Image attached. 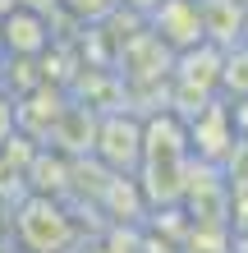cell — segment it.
I'll use <instances>...</instances> for the list:
<instances>
[{
  "label": "cell",
  "mask_w": 248,
  "mask_h": 253,
  "mask_svg": "<svg viewBox=\"0 0 248 253\" xmlns=\"http://www.w3.org/2000/svg\"><path fill=\"white\" fill-rule=\"evenodd\" d=\"M14 230H19V244L28 253H65L69 240H74V221L55 198H23L19 216H14Z\"/></svg>",
  "instance_id": "cell-1"
},
{
  "label": "cell",
  "mask_w": 248,
  "mask_h": 253,
  "mask_svg": "<svg viewBox=\"0 0 248 253\" xmlns=\"http://www.w3.org/2000/svg\"><path fill=\"white\" fill-rule=\"evenodd\" d=\"M97 152L115 166V175H124V166L134 170L142 161V125L138 120H124V115H110L97 133Z\"/></svg>",
  "instance_id": "cell-2"
},
{
  "label": "cell",
  "mask_w": 248,
  "mask_h": 253,
  "mask_svg": "<svg viewBox=\"0 0 248 253\" xmlns=\"http://www.w3.org/2000/svg\"><path fill=\"white\" fill-rule=\"evenodd\" d=\"M46 42H51V33L41 23V14H33V9H9L0 19V46H9L14 55H41Z\"/></svg>",
  "instance_id": "cell-3"
},
{
  "label": "cell",
  "mask_w": 248,
  "mask_h": 253,
  "mask_svg": "<svg viewBox=\"0 0 248 253\" xmlns=\"http://www.w3.org/2000/svg\"><path fill=\"white\" fill-rule=\"evenodd\" d=\"M69 9L78 14V19H101V14H110L115 9V0H65Z\"/></svg>",
  "instance_id": "cell-4"
},
{
  "label": "cell",
  "mask_w": 248,
  "mask_h": 253,
  "mask_svg": "<svg viewBox=\"0 0 248 253\" xmlns=\"http://www.w3.org/2000/svg\"><path fill=\"white\" fill-rule=\"evenodd\" d=\"M9 129H14V106L0 101V143H9Z\"/></svg>",
  "instance_id": "cell-5"
},
{
  "label": "cell",
  "mask_w": 248,
  "mask_h": 253,
  "mask_svg": "<svg viewBox=\"0 0 248 253\" xmlns=\"http://www.w3.org/2000/svg\"><path fill=\"white\" fill-rule=\"evenodd\" d=\"M244 33H248V19H244Z\"/></svg>",
  "instance_id": "cell-6"
}]
</instances>
